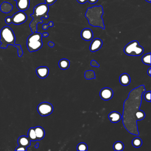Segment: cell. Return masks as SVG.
Segmentation results:
<instances>
[{
  "label": "cell",
  "instance_id": "2",
  "mask_svg": "<svg viewBox=\"0 0 151 151\" xmlns=\"http://www.w3.org/2000/svg\"><path fill=\"white\" fill-rule=\"evenodd\" d=\"M16 37L12 29L9 26H5L0 32V48L6 49L8 45H13L17 49V53L19 57L23 55V51L22 46L16 45Z\"/></svg>",
  "mask_w": 151,
  "mask_h": 151
},
{
  "label": "cell",
  "instance_id": "18",
  "mask_svg": "<svg viewBox=\"0 0 151 151\" xmlns=\"http://www.w3.org/2000/svg\"><path fill=\"white\" fill-rule=\"evenodd\" d=\"M37 140H40L45 137V130L41 126H38L34 128Z\"/></svg>",
  "mask_w": 151,
  "mask_h": 151
},
{
  "label": "cell",
  "instance_id": "17",
  "mask_svg": "<svg viewBox=\"0 0 151 151\" xmlns=\"http://www.w3.org/2000/svg\"><path fill=\"white\" fill-rule=\"evenodd\" d=\"M13 9V6L9 2H3L0 6V10L2 13L8 14Z\"/></svg>",
  "mask_w": 151,
  "mask_h": 151
},
{
  "label": "cell",
  "instance_id": "30",
  "mask_svg": "<svg viewBox=\"0 0 151 151\" xmlns=\"http://www.w3.org/2000/svg\"><path fill=\"white\" fill-rule=\"evenodd\" d=\"M15 151H27V147H24L22 146H19L17 147L16 148Z\"/></svg>",
  "mask_w": 151,
  "mask_h": 151
},
{
  "label": "cell",
  "instance_id": "7",
  "mask_svg": "<svg viewBox=\"0 0 151 151\" xmlns=\"http://www.w3.org/2000/svg\"><path fill=\"white\" fill-rule=\"evenodd\" d=\"M27 19L26 14L24 11H20L14 14L12 17H7L5 22L7 24L13 23L15 25H20L25 22Z\"/></svg>",
  "mask_w": 151,
  "mask_h": 151
},
{
  "label": "cell",
  "instance_id": "9",
  "mask_svg": "<svg viewBox=\"0 0 151 151\" xmlns=\"http://www.w3.org/2000/svg\"><path fill=\"white\" fill-rule=\"evenodd\" d=\"M114 95V92L111 88L105 87L101 90L100 96L103 100L108 101L111 99Z\"/></svg>",
  "mask_w": 151,
  "mask_h": 151
},
{
  "label": "cell",
  "instance_id": "13",
  "mask_svg": "<svg viewBox=\"0 0 151 151\" xmlns=\"http://www.w3.org/2000/svg\"><path fill=\"white\" fill-rule=\"evenodd\" d=\"M17 2V6L20 11H26L29 7L30 0H18Z\"/></svg>",
  "mask_w": 151,
  "mask_h": 151
},
{
  "label": "cell",
  "instance_id": "25",
  "mask_svg": "<svg viewBox=\"0 0 151 151\" xmlns=\"http://www.w3.org/2000/svg\"><path fill=\"white\" fill-rule=\"evenodd\" d=\"M77 151H86L88 150V146L86 143L82 142L79 143L77 147Z\"/></svg>",
  "mask_w": 151,
  "mask_h": 151
},
{
  "label": "cell",
  "instance_id": "36",
  "mask_svg": "<svg viewBox=\"0 0 151 151\" xmlns=\"http://www.w3.org/2000/svg\"><path fill=\"white\" fill-rule=\"evenodd\" d=\"M35 148H38L39 147V143H37V144H36V145H35Z\"/></svg>",
  "mask_w": 151,
  "mask_h": 151
},
{
  "label": "cell",
  "instance_id": "16",
  "mask_svg": "<svg viewBox=\"0 0 151 151\" xmlns=\"http://www.w3.org/2000/svg\"><path fill=\"white\" fill-rule=\"evenodd\" d=\"M119 82L122 85L127 86L130 83V77L127 73H123L119 77Z\"/></svg>",
  "mask_w": 151,
  "mask_h": 151
},
{
  "label": "cell",
  "instance_id": "4",
  "mask_svg": "<svg viewBox=\"0 0 151 151\" xmlns=\"http://www.w3.org/2000/svg\"><path fill=\"white\" fill-rule=\"evenodd\" d=\"M104 11L102 6H94L89 8L85 14L89 24L95 27H99L105 29L104 21L102 19Z\"/></svg>",
  "mask_w": 151,
  "mask_h": 151
},
{
  "label": "cell",
  "instance_id": "19",
  "mask_svg": "<svg viewBox=\"0 0 151 151\" xmlns=\"http://www.w3.org/2000/svg\"><path fill=\"white\" fill-rule=\"evenodd\" d=\"M59 67L63 70H66L69 68L70 66V61L68 59H63L59 62Z\"/></svg>",
  "mask_w": 151,
  "mask_h": 151
},
{
  "label": "cell",
  "instance_id": "21",
  "mask_svg": "<svg viewBox=\"0 0 151 151\" xmlns=\"http://www.w3.org/2000/svg\"><path fill=\"white\" fill-rule=\"evenodd\" d=\"M124 145L121 141H116L113 146L114 150L115 151H122L124 149Z\"/></svg>",
  "mask_w": 151,
  "mask_h": 151
},
{
  "label": "cell",
  "instance_id": "37",
  "mask_svg": "<svg viewBox=\"0 0 151 151\" xmlns=\"http://www.w3.org/2000/svg\"><path fill=\"white\" fill-rule=\"evenodd\" d=\"M146 1H147V2H149V3H150L151 2V0H145Z\"/></svg>",
  "mask_w": 151,
  "mask_h": 151
},
{
  "label": "cell",
  "instance_id": "24",
  "mask_svg": "<svg viewBox=\"0 0 151 151\" xmlns=\"http://www.w3.org/2000/svg\"><path fill=\"white\" fill-rule=\"evenodd\" d=\"M142 139L140 138L137 137L133 139L132 140V145L133 147L136 148H138L142 146Z\"/></svg>",
  "mask_w": 151,
  "mask_h": 151
},
{
  "label": "cell",
  "instance_id": "8",
  "mask_svg": "<svg viewBox=\"0 0 151 151\" xmlns=\"http://www.w3.org/2000/svg\"><path fill=\"white\" fill-rule=\"evenodd\" d=\"M38 112L42 116H47L52 114L53 111L52 105L48 102H43L38 106Z\"/></svg>",
  "mask_w": 151,
  "mask_h": 151
},
{
  "label": "cell",
  "instance_id": "20",
  "mask_svg": "<svg viewBox=\"0 0 151 151\" xmlns=\"http://www.w3.org/2000/svg\"><path fill=\"white\" fill-rule=\"evenodd\" d=\"M28 137L31 141H37V137L34 128H31L29 129L28 132Z\"/></svg>",
  "mask_w": 151,
  "mask_h": 151
},
{
  "label": "cell",
  "instance_id": "26",
  "mask_svg": "<svg viewBox=\"0 0 151 151\" xmlns=\"http://www.w3.org/2000/svg\"><path fill=\"white\" fill-rule=\"evenodd\" d=\"M144 99L147 102H151V91L144 92L143 93Z\"/></svg>",
  "mask_w": 151,
  "mask_h": 151
},
{
  "label": "cell",
  "instance_id": "15",
  "mask_svg": "<svg viewBox=\"0 0 151 151\" xmlns=\"http://www.w3.org/2000/svg\"><path fill=\"white\" fill-rule=\"evenodd\" d=\"M30 139L28 137L25 136H22L19 137L17 140V143L19 146L24 147H28L31 145Z\"/></svg>",
  "mask_w": 151,
  "mask_h": 151
},
{
  "label": "cell",
  "instance_id": "12",
  "mask_svg": "<svg viewBox=\"0 0 151 151\" xmlns=\"http://www.w3.org/2000/svg\"><path fill=\"white\" fill-rule=\"evenodd\" d=\"M81 36L83 40L86 41H90L93 38V32L90 28H85L81 32Z\"/></svg>",
  "mask_w": 151,
  "mask_h": 151
},
{
  "label": "cell",
  "instance_id": "22",
  "mask_svg": "<svg viewBox=\"0 0 151 151\" xmlns=\"http://www.w3.org/2000/svg\"><path fill=\"white\" fill-rule=\"evenodd\" d=\"M85 78L87 80H91L92 79H95L96 78L95 72L92 70H86L85 72Z\"/></svg>",
  "mask_w": 151,
  "mask_h": 151
},
{
  "label": "cell",
  "instance_id": "11",
  "mask_svg": "<svg viewBox=\"0 0 151 151\" xmlns=\"http://www.w3.org/2000/svg\"><path fill=\"white\" fill-rule=\"evenodd\" d=\"M49 70L47 67L45 66H41L38 67L36 69V73L40 78L44 79L47 77L49 74Z\"/></svg>",
  "mask_w": 151,
  "mask_h": 151
},
{
  "label": "cell",
  "instance_id": "6",
  "mask_svg": "<svg viewBox=\"0 0 151 151\" xmlns=\"http://www.w3.org/2000/svg\"><path fill=\"white\" fill-rule=\"evenodd\" d=\"M124 52L125 54L129 56H138L143 54L144 48L139 45L137 41L133 40L125 46Z\"/></svg>",
  "mask_w": 151,
  "mask_h": 151
},
{
  "label": "cell",
  "instance_id": "10",
  "mask_svg": "<svg viewBox=\"0 0 151 151\" xmlns=\"http://www.w3.org/2000/svg\"><path fill=\"white\" fill-rule=\"evenodd\" d=\"M103 45V42L99 38H96L93 40L90 46V50L91 52H97L99 51Z\"/></svg>",
  "mask_w": 151,
  "mask_h": 151
},
{
  "label": "cell",
  "instance_id": "31",
  "mask_svg": "<svg viewBox=\"0 0 151 151\" xmlns=\"http://www.w3.org/2000/svg\"><path fill=\"white\" fill-rule=\"evenodd\" d=\"M99 0H87V1L91 4H94L97 3Z\"/></svg>",
  "mask_w": 151,
  "mask_h": 151
},
{
  "label": "cell",
  "instance_id": "32",
  "mask_svg": "<svg viewBox=\"0 0 151 151\" xmlns=\"http://www.w3.org/2000/svg\"><path fill=\"white\" fill-rule=\"evenodd\" d=\"M78 2L81 4H85L87 2V0H77Z\"/></svg>",
  "mask_w": 151,
  "mask_h": 151
},
{
  "label": "cell",
  "instance_id": "29",
  "mask_svg": "<svg viewBox=\"0 0 151 151\" xmlns=\"http://www.w3.org/2000/svg\"><path fill=\"white\" fill-rule=\"evenodd\" d=\"M91 65L93 67H96V68H99L100 67L99 64L97 62V61L92 60L91 62Z\"/></svg>",
  "mask_w": 151,
  "mask_h": 151
},
{
  "label": "cell",
  "instance_id": "27",
  "mask_svg": "<svg viewBox=\"0 0 151 151\" xmlns=\"http://www.w3.org/2000/svg\"><path fill=\"white\" fill-rule=\"evenodd\" d=\"M54 23L52 22H49V23L48 24H45L43 25L42 26V28H43V29L45 30H46L47 29L48 27H52L53 26Z\"/></svg>",
  "mask_w": 151,
  "mask_h": 151
},
{
  "label": "cell",
  "instance_id": "5",
  "mask_svg": "<svg viewBox=\"0 0 151 151\" xmlns=\"http://www.w3.org/2000/svg\"><path fill=\"white\" fill-rule=\"evenodd\" d=\"M42 35L37 32L31 34L27 40V46L30 52L38 51L43 46Z\"/></svg>",
  "mask_w": 151,
  "mask_h": 151
},
{
  "label": "cell",
  "instance_id": "1",
  "mask_svg": "<svg viewBox=\"0 0 151 151\" xmlns=\"http://www.w3.org/2000/svg\"><path fill=\"white\" fill-rule=\"evenodd\" d=\"M146 91L145 85H140L132 90L128 98L124 103L123 124L125 129L132 135H139L137 121H141L145 117V112L140 110L142 96Z\"/></svg>",
  "mask_w": 151,
  "mask_h": 151
},
{
  "label": "cell",
  "instance_id": "3",
  "mask_svg": "<svg viewBox=\"0 0 151 151\" xmlns=\"http://www.w3.org/2000/svg\"><path fill=\"white\" fill-rule=\"evenodd\" d=\"M48 12L49 6L45 3L38 4L34 8L33 14H30V16L33 18L29 24L32 32H37L38 24L43 22L42 18L48 19L49 17V16L47 14Z\"/></svg>",
  "mask_w": 151,
  "mask_h": 151
},
{
  "label": "cell",
  "instance_id": "23",
  "mask_svg": "<svg viewBox=\"0 0 151 151\" xmlns=\"http://www.w3.org/2000/svg\"><path fill=\"white\" fill-rule=\"evenodd\" d=\"M142 61L144 64L151 66V53L144 55L142 57Z\"/></svg>",
  "mask_w": 151,
  "mask_h": 151
},
{
  "label": "cell",
  "instance_id": "34",
  "mask_svg": "<svg viewBox=\"0 0 151 151\" xmlns=\"http://www.w3.org/2000/svg\"><path fill=\"white\" fill-rule=\"evenodd\" d=\"M42 37H47L49 36V34L47 32H45V33H43L42 34Z\"/></svg>",
  "mask_w": 151,
  "mask_h": 151
},
{
  "label": "cell",
  "instance_id": "33",
  "mask_svg": "<svg viewBox=\"0 0 151 151\" xmlns=\"http://www.w3.org/2000/svg\"><path fill=\"white\" fill-rule=\"evenodd\" d=\"M48 45L50 47H53L55 46L54 43L53 42H51V41H49L48 43Z\"/></svg>",
  "mask_w": 151,
  "mask_h": 151
},
{
  "label": "cell",
  "instance_id": "35",
  "mask_svg": "<svg viewBox=\"0 0 151 151\" xmlns=\"http://www.w3.org/2000/svg\"><path fill=\"white\" fill-rule=\"evenodd\" d=\"M151 68H149V69H148V70H147V74H148V76H151Z\"/></svg>",
  "mask_w": 151,
  "mask_h": 151
},
{
  "label": "cell",
  "instance_id": "28",
  "mask_svg": "<svg viewBox=\"0 0 151 151\" xmlns=\"http://www.w3.org/2000/svg\"><path fill=\"white\" fill-rule=\"evenodd\" d=\"M57 0H45V2L48 6H52L53 5Z\"/></svg>",
  "mask_w": 151,
  "mask_h": 151
},
{
  "label": "cell",
  "instance_id": "38",
  "mask_svg": "<svg viewBox=\"0 0 151 151\" xmlns=\"http://www.w3.org/2000/svg\"><path fill=\"white\" fill-rule=\"evenodd\" d=\"M14 1H17L18 0H14Z\"/></svg>",
  "mask_w": 151,
  "mask_h": 151
},
{
  "label": "cell",
  "instance_id": "14",
  "mask_svg": "<svg viewBox=\"0 0 151 151\" xmlns=\"http://www.w3.org/2000/svg\"><path fill=\"white\" fill-rule=\"evenodd\" d=\"M108 117L111 122L116 123L121 121L122 119V115L119 112L113 111L109 114Z\"/></svg>",
  "mask_w": 151,
  "mask_h": 151
}]
</instances>
